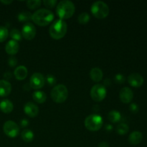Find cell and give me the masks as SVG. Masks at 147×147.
I'll use <instances>...</instances> for the list:
<instances>
[{
    "label": "cell",
    "instance_id": "6da1fadb",
    "mask_svg": "<svg viewBox=\"0 0 147 147\" xmlns=\"http://www.w3.org/2000/svg\"><path fill=\"white\" fill-rule=\"evenodd\" d=\"M54 20V14L47 9L37 10L32 17V20L37 25L45 27L48 25Z\"/></svg>",
    "mask_w": 147,
    "mask_h": 147
},
{
    "label": "cell",
    "instance_id": "7a4b0ae2",
    "mask_svg": "<svg viewBox=\"0 0 147 147\" xmlns=\"http://www.w3.org/2000/svg\"><path fill=\"white\" fill-rule=\"evenodd\" d=\"M76 11L75 4L68 0L61 1L57 4L56 12L60 20H67L73 17Z\"/></svg>",
    "mask_w": 147,
    "mask_h": 147
},
{
    "label": "cell",
    "instance_id": "3957f363",
    "mask_svg": "<svg viewBox=\"0 0 147 147\" xmlns=\"http://www.w3.org/2000/svg\"><path fill=\"white\" fill-rule=\"evenodd\" d=\"M67 31V23L62 20L55 21L49 29L50 37L56 40H60L65 36Z\"/></svg>",
    "mask_w": 147,
    "mask_h": 147
},
{
    "label": "cell",
    "instance_id": "277c9868",
    "mask_svg": "<svg viewBox=\"0 0 147 147\" xmlns=\"http://www.w3.org/2000/svg\"><path fill=\"white\" fill-rule=\"evenodd\" d=\"M68 97V90L65 85L59 84L55 86L51 91V98L56 103H62Z\"/></svg>",
    "mask_w": 147,
    "mask_h": 147
},
{
    "label": "cell",
    "instance_id": "5b68a950",
    "mask_svg": "<svg viewBox=\"0 0 147 147\" xmlns=\"http://www.w3.org/2000/svg\"><path fill=\"white\" fill-rule=\"evenodd\" d=\"M103 118L98 114H91L87 116L84 124L86 129L90 131H97L103 126Z\"/></svg>",
    "mask_w": 147,
    "mask_h": 147
},
{
    "label": "cell",
    "instance_id": "8992f818",
    "mask_svg": "<svg viewBox=\"0 0 147 147\" xmlns=\"http://www.w3.org/2000/svg\"><path fill=\"white\" fill-rule=\"evenodd\" d=\"M91 13L96 18L105 19L109 14V7L102 1H97L91 6Z\"/></svg>",
    "mask_w": 147,
    "mask_h": 147
},
{
    "label": "cell",
    "instance_id": "52a82bcc",
    "mask_svg": "<svg viewBox=\"0 0 147 147\" xmlns=\"http://www.w3.org/2000/svg\"><path fill=\"white\" fill-rule=\"evenodd\" d=\"M90 96L92 99L96 102H100L106 98L107 90L106 87L101 84H96L92 87L90 90Z\"/></svg>",
    "mask_w": 147,
    "mask_h": 147
},
{
    "label": "cell",
    "instance_id": "ba28073f",
    "mask_svg": "<svg viewBox=\"0 0 147 147\" xmlns=\"http://www.w3.org/2000/svg\"><path fill=\"white\" fill-rule=\"evenodd\" d=\"M4 134L9 138H15L20 134V127L15 122L7 121L3 126Z\"/></svg>",
    "mask_w": 147,
    "mask_h": 147
},
{
    "label": "cell",
    "instance_id": "9c48e42d",
    "mask_svg": "<svg viewBox=\"0 0 147 147\" xmlns=\"http://www.w3.org/2000/svg\"><path fill=\"white\" fill-rule=\"evenodd\" d=\"M45 79L42 74L40 73H35L31 76L30 80V86L31 88L38 90L45 86Z\"/></svg>",
    "mask_w": 147,
    "mask_h": 147
},
{
    "label": "cell",
    "instance_id": "30bf717a",
    "mask_svg": "<svg viewBox=\"0 0 147 147\" xmlns=\"http://www.w3.org/2000/svg\"><path fill=\"white\" fill-rule=\"evenodd\" d=\"M37 33L35 27L32 23L28 22L24 24L22 30V35L25 40H32L34 38Z\"/></svg>",
    "mask_w": 147,
    "mask_h": 147
},
{
    "label": "cell",
    "instance_id": "8fae6325",
    "mask_svg": "<svg viewBox=\"0 0 147 147\" xmlns=\"http://www.w3.org/2000/svg\"><path fill=\"white\" fill-rule=\"evenodd\" d=\"M144 78L139 73H131L128 77V82L129 85L134 88H139L144 84Z\"/></svg>",
    "mask_w": 147,
    "mask_h": 147
},
{
    "label": "cell",
    "instance_id": "7c38bea8",
    "mask_svg": "<svg viewBox=\"0 0 147 147\" xmlns=\"http://www.w3.org/2000/svg\"><path fill=\"white\" fill-rule=\"evenodd\" d=\"M134 98V93L131 88L128 87H124L120 90L119 93V98L121 101L123 103H129L131 102Z\"/></svg>",
    "mask_w": 147,
    "mask_h": 147
},
{
    "label": "cell",
    "instance_id": "4fadbf2b",
    "mask_svg": "<svg viewBox=\"0 0 147 147\" xmlns=\"http://www.w3.org/2000/svg\"><path fill=\"white\" fill-rule=\"evenodd\" d=\"M24 111L29 117L34 118L38 115L39 108L32 102H28L24 105Z\"/></svg>",
    "mask_w": 147,
    "mask_h": 147
},
{
    "label": "cell",
    "instance_id": "5bb4252c",
    "mask_svg": "<svg viewBox=\"0 0 147 147\" xmlns=\"http://www.w3.org/2000/svg\"><path fill=\"white\" fill-rule=\"evenodd\" d=\"M19 50H20V45H19L18 42L14 41L13 40H9L5 46L6 53L10 55H16L18 53Z\"/></svg>",
    "mask_w": 147,
    "mask_h": 147
},
{
    "label": "cell",
    "instance_id": "9a60e30c",
    "mask_svg": "<svg viewBox=\"0 0 147 147\" xmlns=\"http://www.w3.org/2000/svg\"><path fill=\"white\" fill-rule=\"evenodd\" d=\"M11 91V83L6 80H0V97H6L9 96Z\"/></svg>",
    "mask_w": 147,
    "mask_h": 147
},
{
    "label": "cell",
    "instance_id": "2e32d148",
    "mask_svg": "<svg viewBox=\"0 0 147 147\" xmlns=\"http://www.w3.org/2000/svg\"><path fill=\"white\" fill-rule=\"evenodd\" d=\"M28 70L24 65H20L17 67L14 71V76L15 78L18 80H23L27 77Z\"/></svg>",
    "mask_w": 147,
    "mask_h": 147
},
{
    "label": "cell",
    "instance_id": "e0dca14e",
    "mask_svg": "<svg viewBox=\"0 0 147 147\" xmlns=\"http://www.w3.org/2000/svg\"><path fill=\"white\" fill-rule=\"evenodd\" d=\"M143 134L139 131L131 132L129 136V142L131 145H138L142 142Z\"/></svg>",
    "mask_w": 147,
    "mask_h": 147
},
{
    "label": "cell",
    "instance_id": "ac0fdd59",
    "mask_svg": "<svg viewBox=\"0 0 147 147\" xmlns=\"http://www.w3.org/2000/svg\"><path fill=\"white\" fill-rule=\"evenodd\" d=\"M14 109V105L12 102L8 99H4L0 102V110L4 113H9Z\"/></svg>",
    "mask_w": 147,
    "mask_h": 147
},
{
    "label": "cell",
    "instance_id": "d6986e66",
    "mask_svg": "<svg viewBox=\"0 0 147 147\" xmlns=\"http://www.w3.org/2000/svg\"><path fill=\"white\" fill-rule=\"evenodd\" d=\"M103 73L99 67H93L90 71V77L94 82H100L103 79Z\"/></svg>",
    "mask_w": 147,
    "mask_h": 147
},
{
    "label": "cell",
    "instance_id": "ffe728a7",
    "mask_svg": "<svg viewBox=\"0 0 147 147\" xmlns=\"http://www.w3.org/2000/svg\"><path fill=\"white\" fill-rule=\"evenodd\" d=\"M32 98L36 103H43L47 100V95L45 92L41 91V90H36L33 92L32 93Z\"/></svg>",
    "mask_w": 147,
    "mask_h": 147
},
{
    "label": "cell",
    "instance_id": "44dd1931",
    "mask_svg": "<svg viewBox=\"0 0 147 147\" xmlns=\"http://www.w3.org/2000/svg\"><path fill=\"white\" fill-rule=\"evenodd\" d=\"M21 137L24 142L30 143V142H32L33 139H34V134L32 131L30 130V129H24L22 131Z\"/></svg>",
    "mask_w": 147,
    "mask_h": 147
},
{
    "label": "cell",
    "instance_id": "7402d4cb",
    "mask_svg": "<svg viewBox=\"0 0 147 147\" xmlns=\"http://www.w3.org/2000/svg\"><path fill=\"white\" fill-rule=\"evenodd\" d=\"M108 119L111 123H118L121 119V114L120 112L116 110H113L109 112V114H108Z\"/></svg>",
    "mask_w": 147,
    "mask_h": 147
},
{
    "label": "cell",
    "instance_id": "603a6c76",
    "mask_svg": "<svg viewBox=\"0 0 147 147\" xmlns=\"http://www.w3.org/2000/svg\"><path fill=\"white\" fill-rule=\"evenodd\" d=\"M32 14L31 13L27 11H23L19 14L17 18L19 21L21 22L28 23L32 20Z\"/></svg>",
    "mask_w": 147,
    "mask_h": 147
},
{
    "label": "cell",
    "instance_id": "cb8c5ba5",
    "mask_svg": "<svg viewBox=\"0 0 147 147\" xmlns=\"http://www.w3.org/2000/svg\"><path fill=\"white\" fill-rule=\"evenodd\" d=\"M11 37V38L14 41H21L22 39V32L18 30L17 29H12V30L10 31V33L9 34Z\"/></svg>",
    "mask_w": 147,
    "mask_h": 147
},
{
    "label": "cell",
    "instance_id": "d4e9b609",
    "mask_svg": "<svg viewBox=\"0 0 147 147\" xmlns=\"http://www.w3.org/2000/svg\"><path fill=\"white\" fill-rule=\"evenodd\" d=\"M129 127L126 123H121L116 127V132L119 135H125L129 132Z\"/></svg>",
    "mask_w": 147,
    "mask_h": 147
},
{
    "label": "cell",
    "instance_id": "484cf974",
    "mask_svg": "<svg viewBox=\"0 0 147 147\" xmlns=\"http://www.w3.org/2000/svg\"><path fill=\"white\" fill-rule=\"evenodd\" d=\"M90 15L87 12H82L80 15L78 16V21L80 24H86L90 21Z\"/></svg>",
    "mask_w": 147,
    "mask_h": 147
},
{
    "label": "cell",
    "instance_id": "4316f807",
    "mask_svg": "<svg viewBox=\"0 0 147 147\" xmlns=\"http://www.w3.org/2000/svg\"><path fill=\"white\" fill-rule=\"evenodd\" d=\"M42 1L40 0H30L27 1V6L30 9H35L41 6Z\"/></svg>",
    "mask_w": 147,
    "mask_h": 147
},
{
    "label": "cell",
    "instance_id": "83f0119b",
    "mask_svg": "<svg viewBox=\"0 0 147 147\" xmlns=\"http://www.w3.org/2000/svg\"><path fill=\"white\" fill-rule=\"evenodd\" d=\"M9 37V31L5 27L0 26V42L5 41Z\"/></svg>",
    "mask_w": 147,
    "mask_h": 147
},
{
    "label": "cell",
    "instance_id": "f1b7e54d",
    "mask_svg": "<svg viewBox=\"0 0 147 147\" xmlns=\"http://www.w3.org/2000/svg\"><path fill=\"white\" fill-rule=\"evenodd\" d=\"M45 79V81L47 82V84L50 86H54L56 84V82H57L56 78L51 74L47 75Z\"/></svg>",
    "mask_w": 147,
    "mask_h": 147
},
{
    "label": "cell",
    "instance_id": "f546056e",
    "mask_svg": "<svg viewBox=\"0 0 147 147\" xmlns=\"http://www.w3.org/2000/svg\"><path fill=\"white\" fill-rule=\"evenodd\" d=\"M115 82L119 84H122V83H124L126 81V78L123 76V74H121V73H118L114 77Z\"/></svg>",
    "mask_w": 147,
    "mask_h": 147
},
{
    "label": "cell",
    "instance_id": "4dcf8cb0",
    "mask_svg": "<svg viewBox=\"0 0 147 147\" xmlns=\"http://www.w3.org/2000/svg\"><path fill=\"white\" fill-rule=\"evenodd\" d=\"M43 4L47 8H54L57 4V1L56 0H44Z\"/></svg>",
    "mask_w": 147,
    "mask_h": 147
},
{
    "label": "cell",
    "instance_id": "1f68e13d",
    "mask_svg": "<svg viewBox=\"0 0 147 147\" xmlns=\"http://www.w3.org/2000/svg\"><path fill=\"white\" fill-rule=\"evenodd\" d=\"M17 63H18L17 59L14 56H11L8 59V65L10 67H15L17 65Z\"/></svg>",
    "mask_w": 147,
    "mask_h": 147
},
{
    "label": "cell",
    "instance_id": "d6a6232c",
    "mask_svg": "<svg viewBox=\"0 0 147 147\" xmlns=\"http://www.w3.org/2000/svg\"><path fill=\"white\" fill-rule=\"evenodd\" d=\"M129 109H130V111L132 112V113H136L139 112V107L136 103H131L130 106H129Z\"/></svg>",
    "mask_w": 147,
    "mask_h": 147
},
{
    "label": "cell",
    "instance_id": "836d02e7",
    "mask_svg": "<svg viewBox=\"0 0 147 147\" xmlns=\"http://www.w3.org/2000/svg\"><path fill=\"white\" fill-rule=\"evenodd\" d=\"M29 124H30L29 121L26 119H22L21 121H20V126H21L22 128L27 127V126H29Z\"/></svg>",
    "mask_w": 147,
    "mask_h": 147
},
{
    "label": "cell",
    "instance_id": "e575fe53",
    "mask_svg": "<svg viewBox=\"0 0 147 147\" xmlns=\"http://www.w3.org/2000/svg\"><path fill=\"white\" fill-rule=\"evenodd\" d=\"M111 84V81L110 79H106L104 80V83H103V86L107 87V86H110Z\"/></svg>",
    "mask_w": 147,
    "mask_h": 147
},
{
    "label": "cell",
    "instance_id": "d590c367",
    "mask_svg": "<svg viewBox=\"0 0 147 147\" xmlns=\"http://www.w3.org/2000/svg\"><path fill=\"white\" fill-rule=\"evenodd\" d=\"M98 147H109V143H107V142H102L99 144Z\"/></svg>",
    "mask_w": 147,
    "mask_h": 147
},
{
    "label": "cell",
    "instance_id": "8d00e7d4",
    "mask_svg": "<svg viewBox=\"0 0 147 147\" xmlns=\"http://www.w3.org/2000/svg\"><path fill=\"white\" fill-rule=\"evenodd\" d=\"M0 2L2 3V4H6V5H7V4H10L11 3H12V1H1Z\"/></svg>",
    "mask_w": 147,
    "mask_h": 147
},
{
    "label": "cell",
    "instance_id": "74e56055",
    "mask_svg": "<svg viewBox=\"0 0 147 147\" xmlns=\"http://www.w3.org/2000/svg\"><path fill=\"white\" fill-rule=\"evenodd\" d=\"M106 129L108 131H111L112 129V126L111 125H107L106 127Z\"/></svg>",
    "mask_w": 147,
    "mask_h": 147
}]
</instances>
